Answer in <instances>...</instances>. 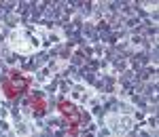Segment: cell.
<instances>
[{
	"label": "cell",
	"instance_id": "6da1fadb",
	"mask_svg": "<svg viewBox=\"0 0 159 137\" xmlns=\"http://www.w3.org/2000/svg\"><path fill=\"white\" fill-rule=\"evenodd\" d=\"M25 87H28V78H21V76H17V74H11L2 80V89H4V93L9 97H17Z\"/></svg>",
	"mask_w": 159,
	"mask_h": 137
},
{
	"label": "cell",
	"instance_id": "3957f363",
	"mask_svg": "<svg viewBox=\"0 0 159 137\" xmlns=\"http://www.w3.org/2000/svg\"><path fill=\"white\" fill-rule=\"evenodd\" d=\"M30 103H32V108H34L38 114L45 112V101L40 99V97H32V101H30Z\"/></svg>",
	"mask_w": 159,
	"mask_h": 137
},
{
	"label": "cell",
	"instance_id": "7a4b0ae2",
	"mask_svg": "<svg viewBox=\"0 0 159 137\" xmlns=\"http://www.w3.org/2000/svg\"><path fill=\"white\" fill-rule=\"evenodd\" d=\"M60 108H61V112L66 114V116H70V122H72V125H76V122L81 120V114L76 112V108H74L72 103H68V101H61Z\"/></svg>",
	"mask_w": 159,
	"mask_h": 137
}]
</instances>
